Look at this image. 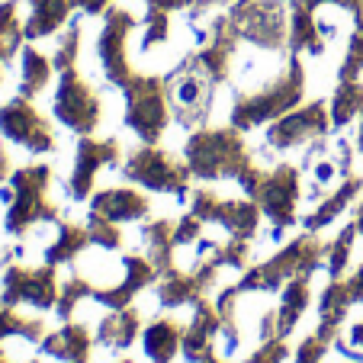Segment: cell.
Returning <instances> with one entry per match:
<instances>
[{
  "label": "cell",
  "mask_w": 363,
  "mask_h": 363,
  "mask_svg": "<svg viewBox=\"0 0 363 363\" xmlns=\"http://www.w3.org/2000/svg\"><path fill=\"white\" fill-rule=\"evenodd\" d=\"M209 363H219V360H209Z\"/></svg>",
  "instance_id": "obj_7"
},
{
  "label": "cell",
  "mask_w": 363,
  "mask_h": 363,
  "mask_svg": "<svg viewBox=\"0 0 363 363\" xmlns=\"http://www.w3.org/2000/svg\"><path fill=\"white\" fill-rule=\"evenodd\" d=\"M180 344V328L171 322H161V325H151L148 335H145V350L151 354V363H167L174 357Z\"/></svg>",
  "instance_id": "obj_2"
},
{
  "label": "cell",
  "mask_w": 363,
  "mask_h": 363,
  "mask_svg": "<svg viewBox=\"0 0 363 363\" xmlns=\"http://www.w3.org/2000/svg\"><path fill=\"white\" fill-rule=\"evenodd\" d=\"M45 350L55 357H81L87 350V335L81 328H65L55 337H48Z\"/></svg>",
  "instance_id": "obj_5"
},
{
  "label": "cell",
  "mask_w": 363,
  "mask_h": 363,
  "mask_svg": "<svg viewBox=\"0 0 363 363\" xmlns=\"http://www.w3.org/2000/svg\"><path fill=\"white\" fill-rule=\"evenodd\" d=\"M132 337H135V315H129V312L113 315L100 331V341L110 347H125V344H132Z\"/></svg>",
  "instance_id": "obj_4"
},
{
  "label": "cell",
  "mask_w": 363,
  "mask_h": 363,
  "mask_svg": "<svg viewBox=\"0 0 363 363\" xmlns=\"http://www.w3.org/2000/svg\"><path fill=\"white\" fill-rule=\"evenodd\" d=\"M45 77H48V62L42 55H35L33 48H26V58H23V94H35L45 84Z\"/></svg>",
  "instance_id": "obj_6"
},
{
  "label": "cell",
  "mask_w": 363,
  "mask_h": 363,
  "mask_svg": "<svg viewBox=\"0 0 363 363\" xmlns=\"http://www.w3.org/2000/svg\"><path fill=\"white\" fill-rule=\"evenodd\" d=\"M96 213L106 216V219H132V216L145 213V203L135 193L116 190V193H106V196L96 199Z\"/></svg>",
  "instance_id": "obj_3"
},
{
  "label": "cell",
  "mask_w": 363,
  "mask_h": 363,
  "mask_svg": "<svg viewBox=\"0 0 363 363\" xmlns=\"http://www.w3.org/2000/svg\"><path fill=\"white\" fill-rule=\"evenodd\" d=\"M0 129L7 132L13 142L26 145V148H33V151L48 148L45 125H42V119L35 116V113L29 110L23 100H16V103H10V106H4V110H0Z\"/></svg>",
  "instance_id": "obj_1"
}]
</instances>
